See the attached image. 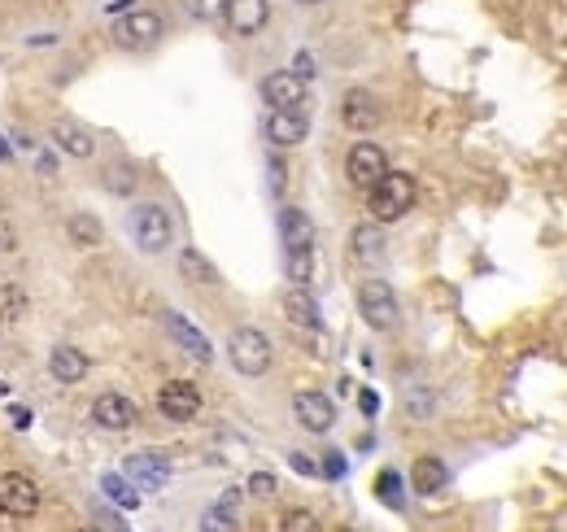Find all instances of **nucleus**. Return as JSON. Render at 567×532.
<instances>
[{
	"label": "nucleus",
	"instance_id": "nucleus-1",
	"mask_svg": "<svg viewBox=\"0 0 567 532\" xmlns=\"http://www.w3.org/2000/svg\"><path fill=\"white\" fill-rule=\"evenodd\" d=\"M410 205H415V179L402 171H389L371 188V219L376 223H397Z\"/></svg>",
	"mask_w": 567,
	"mask_h": 532
},
{
	"label": "nucleus",
	"instance_id": "nucleus-2",
	"mask_svg": "<svg viewBox=\"0 0 567 532\" xmlns=\"http://www.w3.org/2000/svg\"><path fill=\"white\" fill-rule=\"evenodd\" d=\"M227 358H232V367L240 371V376H262V371L271 367V341H267V332H258V328L232 332V341H227Z\"/></svg>",
	"mask_w": 567,
	"mask_h": 532
},
{
	"label": "nucleus",
	"instance_id": "nucleus-3",
	"mask_svg": "<svg viewBox=\"0 0 567 532\" xmlns=\"http://www.w3.org/2000/svg\"><path fill=\"white\" fill-rule=\"evenodd\" d=\"M131 236H136V245L144 253H162L175 236V223L162 205H140V210L131 214Z\"/></svg>",
	"mask_w": 567,
	"mask_h": 532
},
{
	"label": "nucleus",
	"instance_id": "nucleus-4",
	"mask_svg": "<svg viewBox=\"0 0 567 532\" xmlns=\"http://www.w3.org/2000/svg\"><path fill=\"white\" fill-rule=\"evenodd\" d=\"M345 175H349V184H354V188L371 192L384 175H389V157H384L380 144L363 140V144H354V149H349V157H345Z\"/></svg>",
	"mask_w": 567,
	"mask_h": 532
},
{
	"label": "nucleus",
	"instance_id": "nucleus-5",
	"mask_svg": "<svg viewBox=\"0 0 567 532\" xmlns=\"http://www.w3.org/2000/svg\"><path fill=\"white\" fill-rule=\"evenodd\" d=\"M358 314L367 319V328L389 332L393 323H397V297H393V288L384 284V280H367L363 288H358Z\"/></svg>",
	"mask_w": 567,
	"mask_h": 532
},
{
	"label": "nucleus",
	"instance_id": "nucleus-6",
	"mask_svg": "<svg viewBox=\"0 0 567 532\" xmlns=\"http://www.w3.org/2000/svg\"><path fill=\"white\" fill-rule=\"evenodd\" d=\"M0 511L9 519H31L40 511V489H35V480L22 476V471H5V476H0Z\"/></svg>",
	"mask_w": 567,
	"mask_h": 532
},
{
	"label": "nucleus",
	"instance_id": "nucleus-7",
	"mask_svg": "<svg viewBox=\"0 0 567 532\" xmlns=\"http://www.w3.org/2000/svg\"><path fill=\"white\" fill-rule=\"evenodd\" d=\"M162 35V18L153 14V9H131V14L114 27V40L118 48H127V53H140V48H153Z\"/></svg>",
	"mask_w": 567,
	"mask_h": 532
},
{
	"label": "nucleus",
	"instance_id": "nucleus-8",
	"mask_svg": "<svg viewBox=\"0 0 567 532\" xmlns=\"http://www.w3.org/2000/svg\"><path fill=\"white\" fill-rule=\"evenodd\" d=\"M262 101L271 110H301L306 105V79L293 75V70H275V75L262 79Z\"/></svg>",
	"mask_w": 567,
	"mask_h": 532
},
{
	"label": "nucleus",
	"instance_id": "nucleus-9",
	"mask_svg": "<svg viewBox=\"0 0 567 532\" xmlns=\"http://www.w3.org/2000/svg\"><path fill=\"white\" fill-rule=\"evenodd\" d=\"M92 419H96V428H105V432H127L131 423L140 419V410L123 393H101L92 402Z\"/></svg>",
	"mask_w": 567,
	"mask_h": 532
},
{
	"label": "nucleus",
	"instance_id": "nucleus-10",
	"mask_svg": "<svg viewBox=\"0 0 567 532\" xmlns=\"http://www.w3.org/2000/svg\"><path fill=\"white\" fill-rule=\"evenodd\" d=\"M158 410L171 423H188V419H197V410H201V393H197V384H188V380H171L166 389L158 393Z\"/></svg>",
	"mask_w": 567,
	"mask_h": 532
},
{
	"label": "nucleus",
	"instance_id": "nucleus-11",
	"mask_svg": "<svg viewBox=\"0 0 567 532\" xmlns=\"http://www.w3.org/2000/svg\"><path fill=\"white\" fill-rule=\"evenodd\" d=\"M223 18L236 35H258L271 22V0H227Z\"/></svg>",
	"mask_w": 567,
	"mask_h": 532
},
{
	"label": "nucleus",
	"instance_id": "nucleus-12",
	"mask_svg": "<svg viewBox=\"0 0 567 532\" xmlns=\"http://www.w3.org/2000/svg\"><path fill=\"white\" fill-rule=\"evenodd\" d=\"M293 415H297V423H301L306 432H328L332 423H336V406H332L323 393L306 389V393L293 397Z\"/></svg>",
	"mask_w": 567,
	"mask_h": 532
},
{
	"label": "nucleus",
	"instance_id": "nucleus-13",
	"mask_svg": "<svg viewBox=\"0 0 567 532\" xmlns=\"http://www.w3.org/2000/svg\"><path fill=\"white\" fill-rule=\"evenodd\" d=\"M306 136H310V118L301 110H271L267 140L275 144V149H293V144H301Z\"/></svg>",
	"mask_w": 567,
	"mask_h": 532
},
{
	"label": "nucleus",
	"instance_id": "nucleus-14",
	"mask_svg": "<svg viewBox=\"0 0 567 532\" xmlns=\"http://www.w3.org/2000/svg\"><path fill=\"white\" fill-rule=\"evenodd\" d=\"M280 236H284L288 253L315 249V223H310V214L297 210V205H284V210H280Z\"/></svg>",
	"mask_w": 567,
	"mask_h": 532
},
{
	"label": "nucleus",
	"instance_id": "nucleus-15",
	"mask_svg": "<svg viewBox=\"0 0 567 532\" xmlns=\"http://www.w3.org/2000/svg\"><path fill=\"white\" fill-rule=\"evenodd\" d=\"M341 118H345V127H349V131H371V127H380V101H376L371 92L354 88V92H345Z\"/></svg>",
	"mask_w": 567,
	"mask_h": 532
},
{
	"label": "nucleus",
	"instance_id": "nucleus-16",
	"mask_svg": "<svg viewBox=\"0 0 567 532\" xmlns=\"http://www.w3.org/2000/svg\"><path fill=\"white\" fill-rule=\"evenodd\" d=\"M123 476H131L140 489H162L166 480H171V463L158 458V454H131L127 467H123Z\"/></svg>",
	"mask_w": 567,
	"mask_h": 532
},
{
	"label": "nucleus",
	"instance_id": "nucleus-17",
	"mask_svg": "<svg viewBox=\"0 0 567 532\" xmlns=\"http://www.w3.org/2000/svg\"><path fill=\"white\" fill-rule=\"evenodd\" d=\"M445 485H450V471H445V463L437 454L415 458V467H410V489L415 493H441Z\"/></svg>",
	"mask_w": 567,
	"mask_h": 532
},
{
	"label": "nucleus",
	"instance_id": "nucleus-18",
	"mask_svg": "<svg viewBox=\"0 0 567 532\" xmlns=\"http://www.w3.org/2000/svg\"><path fill=\"white\" fill-rule=\"evenodd\" d=\"M48 371H53L57 384H79L88 376V358H83L75 345H57L53 354H48Z\"/></svg>",
	"mask_w": 567,
	"mask_h": 532
},
{
	"label": "nucleus",
	"instance_id": "nucleus-19",
	"mask_svg": "<svg viewBox=\"0 0 567 532\" xmlns=\"http://www.w3.org/2000/svg\"><path fill=\"white\" fill-rule=\"evenodd\" d=\"M166 332H171V336H175V341H179V345H184V349H188V354H192V358H201V362H210V358H214V349H210V341H205V336H201L197 328H192V323L184 319V314H175V310H171V314H166Z\"/></svg>",
	"mask_w": 567,
	"mask_h": 532
},
{
	"label": "nucleus",
	"instance_id": "nucleus-20",
	"mask_svg": "<svg viewBox=\"0 0 567 532\" xmlns=\"http://www.w3.org/2000/svg\"><path fill=\"white\" fill-rule=\"evenodd\" d=\"M284 314H288V323H297V328H319V306H315V297L306 293V288H288L284 293Z\"/></svg>",
	"mask_w": 567,
	"mask_h": 532
},
{
	"label": "nucleus",
	"instance_id": "nucleus-21",
	"mask_svg": "<svg viewBox=\"0 0 567 532\" xmlns=\"http://www.w3.org/2000/svg\"><path fill=\"white\" fill-rule=\"evenodd\" d=\"M53 140L62 144V149H66L70 157H92V153H96V140H92L79 123H70V118H62V123H53Z\"/></svg>",
	"mask_w": 567,
	"mask_h": 532
},
{
	"label": "nucleus",
	"instance_id": "nucleus-22",
	"mask_svg": "<svg viewBox=\"0 0 567 532\" xmlns=\"http://www.w3.org/2000/svg\"><path fill=\"white\" fill-rule=\"evenodd\" d=\"M354 258L358 262H367V266H376L384 258V236H380V223H358L354 227Z\"/></svg>",
	"mask_w": 567,
	"mask_h": 532
},
{
	"label": "nucleus",
	"instance_id": "nucleus-23",
	"mask_svg": "<svg viewBox=\"0 0 567 532\" xmlns=\"http://www.w3.org/2000/svg\"><path fill=\"white\" fill-rule=\"evenodd\" d=\"M179 275H184L188 284H219V271H214V262L205 258L197 249H184L179 253Z\"/></svg>",
	"mask_w": 567,
	"mask_h": 532
},
{
	"label": "nucleus",
	"instance_id": "nucleus-24",
	"mask_svg": "<svg viewBox=\"0 0 567 532\" xmlns=\"http://www.w3.org/2000/svg\"><path fill=\"white\" fill-rule=\"evenodd\" d=\"M66 236L75 240L79 249H96L105 240V227H101V219H92V214H75V219L66 223Z\"/></svg>",
	"mask_w": 567,
	"mask_h": 532
},
{
	"label": "nucleus",
	"instance_id": "nucleus-25",
	"mask_svg": "<svg viewBox=\"0 0 567 532\" xmlns=\"http://www.w3.org/2000/svg\"><path fill=\"white\" fill-rule=\"evenodd\" d=\"M201 532H240V519L236 511L227 502L219 506H205V515H201Z\"/></svg>",
	"mask_w": 567,
	"mask_h": 532
},
{
	"label": "nucleus",
	"instance_id": "nucleus-26",
	"mask_svg": "<svg viewBox=\"0 0 567 532\" xmlns=\"http://www.w3.org/2000/svg\"><path fill=\"white\" fill-rule=\"evenodd\" d=\"M288 266V280H293L297 288H306V280L315 275V249H301V253H288L284 258Z\"/></svg>",
	"mask_w": 567,
	"mask_h": 532
},
{
	"label": "nucleus",
	"instance_id": "nucleus-27",
	"mask_svg": "<svg viewBox=\"0 0 567 532\" xmlns=\"http://www.w3.org/2000/svg\"><path fill=\"white\" fill-rule=\"evenodd\" d=\"M376 493L393 506V511L402 506V480H397V471H380V476H376Z\"/></svg>",
	"mask_w": 567,
	"mask_h": 532
},
{
	"label": "nucleus",
	"instance_id": "nucleus-28",
	"mask_svg": "<svg viewBox=\"0 0 567 532\" xmlns=\"http://www.w3.org/2000/svg\"><path fill=\"white\" fill-rule=\"evenodd\" d=\"M101 485H105V493H110L118 506H127V511H136V506H140V493H131V489L123 485V476H105Z\"/></svg>",
	"mask_w": 567,
	"mask_h": 532
},
{
	"label": "nucleus",
	"instance_id": "nucleus-29",
	"mask_svg": "<svg viewBox=\"0 0 567 532\" xmlns=\"http://www.w3.org/2000/svg\"><path fill=\"white\" fill-rule=\"evenodd\" d=\"M18 310H22V293H18V288H9V284H0V319L14 323Z\"/></svg>",
	"mask_w": 567,
	"mask_h": 532
},
{
	"label": "nucleus",
	"instance_id": "nucleus-30",
	"mask_svg": "<svg viewBox=\"0 0 567 532\" xmlns=\"http://www.w3.org/2000/svg\"><path fill=\"white\" fill-rule=\"evenodd\" d=\"M105 188H110V192H123V197H127V192L136 188V175H131L127 166H110V171H105Z\"/></svg>",
	"mask_w": 567,
	"mask_h": 532
},
{
	"label": "nucleus",
	"instance_id": "nucleus-31",
	"mask_svg": "<svg viewBox=\"0 0 567 532\" xmlns=\"http://www.w3.org/2000/svg\"><path fill=\"white\" fill-rule=\"evenodd\" d=\"M284 532H319V519L310 511H288L284 515Z\"/></svg>",
	"mask_w": 567,
	"mask_h": 532
},
{
	"label": "nucleus",
	"instance_id": "nucleus-32",
	"mask_svg": "<svg viewBox=\"0 0 567 532\" xmlns=\"http://www.w3.org/2000/svg\"><path fill=\"white\" fill-rule=\"evenodd\" d=\"M184 5H188V14H192V18H219L227 0H184Z\"/></svg>",
	"mask_w": 567,
	"mask_h": 532
},
{
	"label": "nucleus",
	"instance_id": "nucleus-33",
	"mask_svg": "<svg viewBox=\"0 0 567 532\" xmlns=\"http://www.w3.org/2000/svg\"><path fill=\"white\" fill-rule=\"evenodd\" d=\"M275 489H280V485H275L271 471H253V476H249V493H258V498H271Z\"/></svg>",
	"mask_w": 567,
	"mask_h": 532
},
{
	"label": "nucleus",
	"instance_id": "nucleus-34",
	"mask_svg": "<svg viewBox=\"0 0 567 532\" xmlns=\"http://www.w3.org/2000/svg\"><path fill=\"white\" fill-rule=\"evenodd\" d=\"M284 184H288V166L280 157H271V192H284Z\"/></svg>",
	"mask_w": 567,
	"mask_h": 532
},
{
	"label": "nucleus",
	"instance_id": "nucleus-35",
	"mask_svg": "<svg viewBox=\"0 0 567 532\" xmlns=\"http://www.w3.org/2000/svg\"><path fill=\"white\" fill-rule=\"evenodd\" d=\"M323 476H345V458L341 454H328V458H323Z\"/></svg>",
	"mask_w": 567,
	"mask_h": 532
},
{
	"label": "nucleus",
	"instance_id": "nucleus-36",
	"mask_svg": "<svg viewBox=\"0 0 567 532\" xmlns=\"http://www.w3.org/2000/svg\"><path fill=\"white\" fill-rule=\"evenodd\" d=\"M288 463H293V471H301V476H315V471H319L306 454H288Z\"/></svg>",
	"mask_w": 567,
	"mask_h": 532
},
{
	"label": "nucleus",
	"instance_id": "nucleus-37",
	"mask_svg": "<svg viewBox=\"0 0 567 532\" xmlns=\"http://www.w3.org/2000/svg\"><path fill=\"white\" fill-rule=\"evenodd\" d=\"M358 406H363V415H376V410H380V397H376V393H363V397H358Z\"/></svg>",
	"mask_w": 567,
	"mask_h": 532
},
{
	"label": "nucleus",
	"instance_id": "nucleus-38",
	"mask_svg": "<svg viewBox=\"0 0 567 532\" xmlns=\"http://www.w3.org/2000/svg\"><path fill=\"white\" fill-rule=\"evenodd\" d=\"M293 75H301V79L315 75V62H310V57H297V70H293Z\"/></svg>",
	"mask_w": 567,
	"mask_h": 532
},
{
	"label": "nucleus",
	"instance_id": "nucleus-39",
	"mask_svg": "<svg viewBox=\"0 0 567 532\" xmlns=\"http://www.w3.org/2000/svg\"><path fill=\"white\" fill-rule=\"evenodd\" d=\"M297 5H319V0H297Z\"/></svg>",
	"mask_w": 567,
	"mask_h": 532
},
{
	"label": "nucleus",
	"instance_id": "nucleus-40",
	"mask_svg": "<svg viewBox=\"0 0 567 532\" xmlns=\"http://www.w3.org/2000/svg\"><path fill=\"white\" fill-rule=\"evenodd\" d=\"M79 532H105V528H79Z\"/></svg>",
	"mask_w": 567,
	"mask_h": 532
},
{
	"label": "nucleus",
	"instance_id": "nucleus-41",
	"mask_svg": "<svg viewBox=\"0 0 567 532\" xmlns=\"http://www.w3.org/2000/svg\"><path fill=\"white\" fill-rule=\"evenodd\" d=\"M341 532H349V528H341Z\"/></svg>",
	"mask_w": 567,
	"mask_h": 532
}]
</instances>
